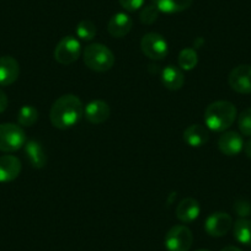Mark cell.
<instances>
[{
  "label": "cell",
  "mask_w": 251,
  "mask_h": 251,
  "mask_svg": "<svg viewBox=\"0 0 251 251\" xmlns=\"http://www.w3.org/2000/svg\"><path fill=\"white\" fill-rule=\"evenodd\" d=\"M83 116V102L73 94H67L57 99L50 111V122L58 129L72 128L81 120Z\"/></svg>",
  "instance_id": "6da1fadb"
},
{
  "label": "cell",
  "mask_w": 251,
  "mask_h": 251,
  "mask_svg": "<svg viewBox=\"0 0 251 251\" xmlns=\"http://www.w3.org/2000/svg\"><path fill=\"white\" fill-rule=\"evenodd\" d=\"M238 111L234 103L226 100L214 101L204 111L206 127L214 132H224L235 122Z\"/></svg>",
  "instance_id": "7a4b0ae2"
},
{
  "label": "cell",
  "mask_w": 251,
  "mask_h": 251,
  "mask_svg": "<svg viewBox=\"0 0 251 251\" xmlns=\"http://www.w3.org/2000/svg\"><path fill=\"white\" fill-rule=\"evenodd\" d=\"M83 59L89 69L98 73L110 71L115 64L112 50L101 43H91L84 50Z\"/></svg>",
  "instance_id": "3957f363"
},
{
  "label": "cell",
  "mask_w": 251,
  "mask_h": 251,
  "mask_svg": "<svg viewBox=\"0 0 251 251\" xmlns=\"http://www.w3.org/2000/svg\"><path fill=\"white\" fill-rule=\"evenodd\" d=\"M26 142V133L21 126L14 123L0 125V151L13 153L23 148Z\"/></svg>",
  "instance_id": "277c9868"
},
{
  "label": "cell",
  "mask_w": 251,
  "mask_h": 251,
  "mask_svg": "<svg viewBox=\"0 0 251 251\" xmlns=\"http://www.w3.org/2000/svg\"><path fill=\"white\" fill-rule=\"evenodd\" d=\"M81 46L80 42L73 36H66L55 46L53 57L62 66H68L76 62L80 57Z\"/></svg>",
  "instance_id": "5b68a950"
},
{
  "label": "cell",
  "mask_w": 251,
  "mask_h": 251,
  "mask_svg": "<svg viewBox=\"0 0 251 251\" xmlns=\"http://www.w3.org/2000/svg\"><path fill=\"white\" fill-rule=\"evenodd\" d=\"M194 243L192 231L186 226H174L165 235V248L168 251H188Z\"/></svg>",
  "instance_id": "8992f818"
},
{
  "label": "cell",
  "mask_w": 251,
  "mask_h": 251,
  "mask_svg": "<svg viewBox=\"0 0 251 251\" xmlns=\"http://www.w3.org/2000/svg\"><path fill=\"white\" fill-rule=\"evenodd\" d=\"M141 50L149 59L163 60L168 55L169 46L160 33L149 32L142 37Z\"/></svg>",
  "instance_id": "52a82bcc"
},
{
  "label": "cell",
  "mask_w": 251,
  "mask_h": 251,
  "mask_svg": "<svg viewBox=\"0 0 251 251\" xmlns=\"http://www.w3.org/2000/svg\"><path fill=\"white\" fill-rule=\"evenodd\" d=\"M231 226H233V218L226 212L212 213L204 222V230L209 236H213V238L224 236L229 233Z\"/></svg>",
  "instance_id": "ba28073f"
},
{
  "label": "cell",
  "mask_w": 251,
  "mask_h": 251,
  "mask_svg": "<svg viewBox=\"0 0 251 251\" xmlns=\"http://www.w3.org/2000/svg\"><path fill=\"white\" fill-rule=\"evenodd\" d=\"M229 86L239 94H251V66L241 64L235 67L228 76Z\"/></svg>",
  "instance_id": "9c48e42d"
},
{
  "label": "cell",
  "mask_w": 251,
  "mask_h": 251,
  "mask_svg": "<svg viewBox=\"0 0 251 251\" xmlns=\"http://www.w3.org/2000/svg\"><path fill=\"white\" fill-rule=\"evenodd\" d=\"M20 75L19 62L11 55L0 57V86H9L15 83Z\"/></svg>",
  "instance_id": "30bf717a"
},
{
  "label": "cell",
  "mask_w": 251,
  "mask_h": 251,
  "mask_svg": "<svg viewBox=\"0 0 251 251\" xmlns=\"http://www.w3.org/2000/svg\"><path fill=\"white\" fill-rule=\"evenodd\" d=\"M111 115L108 103L103 100H93L84 108V116L86 121L93 125H101L106 122Z\"/></svg>",
  "instance_id": "8fae6325"
},
{
  "label": "cell",
  "mask_w": 251,
  "mask_h": 251,
  "mask_svg": "<svg viewBox=\"0 0 251 251\" xmlns=\"http://www.w3.org/2000/svg\"><path fill=\"white\" fill-rule=\"evenodd\" d=\"M218 148L222 154L226 156H235L243 151L244 141L235 131H226L219 137Z\"/></svg>",
  "instance_id": "7c38bea8"
},
{
  "label": "cell",
  "mask_w": 251,
  "mask_h": 251,
  "mask_svg": "<svg viewBox=\"0 0 251 251\" xmlns=\"http://www.w3.org/2000/svg\"><path fill=\"white\" fill-rule=\"evenodd\" d=\"M133 27V20L126 13H117L110 19L107 24V31L112 37L123 38L131 32Z\"/></svg>",
  "instance_id": "4fadbf2b"
},
{
  "label": "cell",
  "mask_w": 251,
  "mask_h": 251,
  "mask_svg": "<svg viewBox=\"0 0 251 251\" xmlns=\"http://www.w3.org/2000/svg\"><path fill=\"white\" fill-rule=\"evenodd\" d=\"M20 159L14 155L0 156V182H11L19 177L21 173Z\"/></svg>",
  "instance_id": "5bb4252c"
},
{
  "label": "cell",
  "mask_w": 251,
  "mask_h": 251,
  "mask_svg": "<svg viewBox=\"0 0 251 251\" xmlns=\"http://www.w3.org/2000/svg\"><path fill=\"white\" fill-rule=\"evenodd\" d=\"M24 151H25L26 159L32 168H45L46 163H47V154H46L41 142L36 141V139L27 141L24 146Z\"/></svg>",
  "instance_id": "9a60e30c"
},
{
  "label": "cell",
  "mask_w": 251,
  "mask_h": 251,
  "mask_svg": "<svg viewBox=\"0 0 251 251\" xmlns=\"http://www.w3.org/2000/svg\"><path fill=\"white\" fill-rule=\"evenodd\" d=\"M183 141L192 148H200L209 141L208 128L199 123L188 126L183 131Z\"/></svg>",
  "instance_id": "2e32d148"
},
{
  "label": "cell",
  "mask_w": 251,
  "mask_h": 251,
  "mask_svg": "<svg viewBox=\"0 0 251 251\" xmlns=\"http://www.w3.org/2000/svg\"><path fill=\"white\" fill-rule=\"evenodd\" d=\"M201 213L200 203L192 197L183 199L176 207V217L182 223H191L196 221Z\"/></svg>",
  "instance_id": "e0dca14e"
},
{
  "label": "cell",
  "mask_w": 251,
  "mask_h": 251,
  "mask_svg": "<svg viewBox=\"0 0 251 251\" xmlns=\"http://www.w3.org/2000/svg\"><path fill=\"white\" fill-rule=\"evenodd\" d=\"M161 81L168 90H180L185 84V75L178 67L168 66L161 71Z\"/></svg>",
  "instance_id": "ac0fdd59"
},
{
  "label": "cell",
  "mask_w": 251,
  "mask_h": 251,
  "mask_svg": "<svg viewBox=\"0 0 251 251\" xmlns=\"http://www.w3.org/2000/svg\"><path fill=\"white\" fill-rule=\"evenodd\" d=\"M194 0H153V4L160 13L177 14L187 10Z\"/></svg>",
  "instance_id": "d6986e66"
},
{
  "label": "cell",
  "mask_w": 251,
  "mask_h": 251,
  "mask_svg": "<svg viewBox=\"0 0 251 251\" xmlns=\"http://www.w3.org/2000/svg\"><path fill=\"white\" fill-rule=\"evenodd\" d=\"M234 238L240 244L251 246V221L246 218H240L234 223L233 226Z\"/></svg>",
  "instance_id": "ffe728a7"
},
{
  "label": "cell",
  "mask_w": 251,
  "mask_h": 251,
  "mask_svg": "<svg viewBox=\"0 0 251 251\" xmlns=\"http://www.w3.org/2000/svg\"><path fill=\"white\" fill-rule=\"evenodd\" d=\"M177 63L178 68L181 71H192L197 67V63H199V55L197 52L194 48H183L180 53H178L177 57Z\"/></svg>",
  "instance_id": "44dd1931"
},
{
  "label": "cell",
  "mask_w": 251,
  "mask_h": 251,
  "mask_svg": "<svg viewBox=\"0 0 251 251\" xmlns=\"http://www.w3.org/2000/svg\"><path fill=\"white\" fill-rule=\"evenodd\" d=\"M38 121L37 108L31 105H25L19 110L18 122L21 127H32Z\"/></svg>",
  "instance_id": "7402d4cb"
},
{
  "label": "cell",
  "mask_w": 251,
  "mask_h": 251,
  "mask_svg": "<svg viewBox=\"0 0 251 251\" xmlns=\"http://www.w3.org/2000/svg\"><path fill=\"white\" fill-rule=\"evenodd\" d=\"M75 32H76V36H78L80 40L91 41L95 38L96 33H98V30H96V26L93 21L81 20L80 23L76 25Z\"/></svg>",
  "instance_id": "603a6c76"
},
{
  "label": "cell",
  "mask_w": 251,
  "mask_h": 251,
  "mask_svg": "<svg viewBox=\"0 0 251 251\" xmlns=\"http://www.w3.org/2000/svg\"><path fill=\"white\" fill-rule=\"evenodd\" d=\"M159 13L160 11L158 10L155 5H147L143 6V9L139 13V20H141L142 24L144 25H153L159 18Z\"/></svg>",
  "instance_id": "cb8c5ba5"
},
{
  "label": "cell",
  "mask_w": 251,
  "mask_h": 251,
  "mask_svg": "<svg viewBox=\"0 0 251 251\" xmlns=\"http://www.w3.org/2000/svg\"><path fill=\"white\" fill-rule=\"evenodd\" d=\"M239 131L244 136L251 137V107L245 108L238 117Z\"/></svg>",
  "instance_id": "d4e9b609"
},
{
  "label": "cell",
  "mask_w": 251,
  "mask_h": 251,
  "mask_svg": "<svg viewBox=\"0 0 251 251\" xmlns=\"http://www.w3.org/2000/svg\"><path fill=\"white\" fill-rule=\"evenodd\" d=\"M234 211L241 218L251 216V203L246 201V200H238L235 204H234Z\"/></svg>",
  "instance_id": "484cf974"
},
{
  "label": "cell",
  "mask_w": 251,
  "mask_h": 251,
  "mask_svg": "<svg viewBox=\"0 0 251 251\" xmlns=\"http://www.w3.org/2000/svg\"><path fill=\"white\" fill-rule=\"evenodd\" d=\"M125 10L129 11V13H133V11L139 10L141 8H143L146 0H118Z\"/></svg>",
  "instance_id": "4316f807"
},
{
  "label": "cell",
  "mask_w": 251,
  "mask_h": 251,
  "mask_svg": "<svg viewBox=\"0 0 251 251\" xmlns=\"http://www.w3.org/2000/svg\"><path fill=\"white\" fill-rule=\"evenodd\" d=\"M8 103H9L8 96H6V94L0 89V113L4 112V111L8 108Z\"/></svg>",
  "instance_id": "83f0119b"
},
{
  "label": "cell",
  "mask_w": 251,
  "mask_h": 251,
  "mask_svg": "<svg viewBox=\"0 0 251 251\" xmlns=\"http://www.w3.org/2000/svg\"><path fill=\"white\" fill-rule=\"evenodd\" d=\"M243 151H245L246 156H248L249 159H251V139H249L246 143H244V148Z\"/></svg>",
  "instance_id": "f1b7e54d"
},
{
  "label": "cell",
  "mask_w": 251,
  "mask_h": 251,
  "mask_svg": "<svg viewBox=\"0 0 251 251\" xmlns=\"http://www.w3.org/2000/svg\"><path fill=\"white\" fill-rule=\"evenodd\" d=\"M221 251H243V250H241V249H239V248H236V246L230 245V246H226V248L222 249Z\"/></svg>",
  "instance_id": "f546056e"
},
{
  "label": "cell",
  "mask_w": 251,
  "mask_h": 251,
  "mask_svg": "<svg viewBox=\"0 0 251 251\" xmlns=\"http://www.w3.org/2000/svg\"><path fill=\"white\" fill-rule=\"evenodd\" d=\"M197 251H209V250H204V249H202V250H197Z\"/></svg>",
  "instance_id": "4dcf8cb0"
}]
</instances>
